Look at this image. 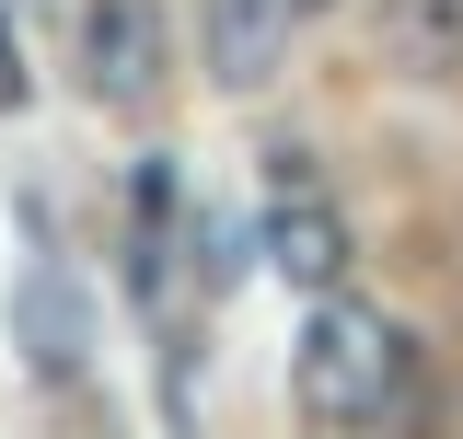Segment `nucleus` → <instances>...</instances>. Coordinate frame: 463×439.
I'll use <instances>...</instances> for the list:
<instances>
[{
	"mask_svg": "<svg viewBox=\"0 0 463 439\" xmlns=\"http://www.w3.org/2000/svg\"><path fill=\"white\" fill-rule=\"evenodd\" d=\"M405 393V335L383 313H359V301H325L301 347H289V405L313 416V428H371L383 405Z\"/></svg>",
	"mask_w": 463,
	"mask_h": 439,
	"instance_id": "1",
	"label": "nucleus"
},
{
	"mask_svg": "<svg viewBox=\"0 0 463 439\" xmlns=\"http://www.w3.org/2000/svg\"><path fill=\"white\" fill-rule=\"evenodd\" d=\"M81 81H93V105L151 116L174 81V12L163 0H81Z\"/></svg>",
	"mask_w": 463,
	"mask_h": 439,
	"instance_id": "2",
	"label": "nucleus"
},
{
	"mask_svg": "<svg viewBox=\"0 0 463 439\" xmlns=\"http://www.w3.org/2000/svg\"><path fill=\"white\" fill-rule=\"evenodd\" d=\"M12 347H24V370L35 382H81L93 370V301H81V277L35 255V266L12 277Z\"/></svg>",
	"mask_w": 463,
	"mask_h": 439,
	"instance_id": "3",
	"label": "nucleus"
},
{
	"mask_svg": "<svg viewBox=\"0 0 463 439\" xmlns=\"http://www.w3.org/2000/svg\"><path fill=\"white\" fill-rule=\"evenodd\" d=\"M255 255H267V277H289V289H313V301H336L347 277V209L325 197V185H279L267 197V231H255Z\"/></svg>",
	"mask_w": 463,
	"mask_h": 439,
	"instance_id": "4",
	"label": "nucleus"
},
{
	"mask_svg": "<svg viewBox=\"0 0 463 439\" xmlns=\"http://www.w3.org/2000/svg\"><path fill=\"white\" fill-rule=\"evenodd\" d=\"M289 35H301V0H209L197 12V58L221 93H267L289 70Z\"/></svg>",
	"mask_w": 463,
	"mask_h": 439,
	"instance_id": "5",
	"label": "nucleus"
},
{
	"mask_svg": "<svg viewBox=\"0 0 463 439\" xmlns=\"http://www.w3.org/2000/svg\"><path fill=\"white\" fill-rule=\"evenodd\" d=\"M383 58L417 81H463V0H383Z\"/></svg>",
	"mask_w": 463,
	"mask_h": 439,
	"instance_id": "6",
	"label": "nucleus"
},
{
	"mask_svg": "<svg viewBox=\"0 0 463 439\" xmlns=\"http://www.w3.org/2000/svg\"><path fill=\"white\" fill-rule=\"evenodd\" d=\"M35 93V70H24V35H12V12H0V105H24Z\"/></svg>",
	"mask_w": 463,
	"mask_h": 439,
	"instance_id": "7",
	"label": "nucleus"
}]
</instances>
